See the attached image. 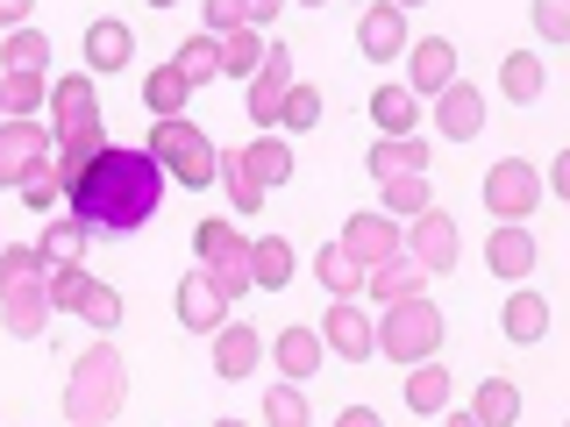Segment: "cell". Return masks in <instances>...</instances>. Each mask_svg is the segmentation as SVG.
I'll use <instances>...</instances> for the list:
<instances>
[{"label":"cell","instance_id":"cell-1","mask_svg":"<svg viewBox=\"0 0 570 427\" xmlns=\"http://www.w3.org/2000/svg\"><path fill=\"white\" fill-rule=\"evenodd\" d=\"M65 200H71V221H79L86 236H136V228L165 207V171L142 150L107 142L94 165L65 186Z\"/></svg>","mask_w":570,"mask_h":427},{"label":"cell","instance_id":"cell-2","mask_svg":"<svg viewBox=\"0 0 570 427\" xmlns=\"http://www.w3.org/2000/svg\"><path fill=\"white\" fill-rule=\"evenodd\" d=\"M121 399H129V364L115 356V342H86L65 378V427H107Z\"/></svg>","mask_w":570,"mask_h":427},{"label":"cell","instance_id":"cell-3","mask_svg":"<svg viewBox=\"0 0 570 427\" xmlns=\"http://www.w3.org/2000/svg\"><path fill=\"white\" fill-rule=\"evenodd\" d=\"M142 157L165 171V186H186V192H207L214 165H222V150H214L207 129H193V121H157L150 142H142Z\"/></svg>","mask_w":570,"mask_h":427},{"label":"cell","instance_id":"cell-4","mask_svg":"<svg viewBox=\"0 0 570 427\" xmlns=\"http://www.w3.org/2000/svg\"><path fill=\"white\" fill-rule=\"evenodd\" d=\"M371 342H379V356H392V364H435L442 307L435 299H400V307H385V320H371Z\"/></svg>","mask_w":570,"mask_h":427},{"label":"cell","instance_id":"cell-5","mask_svg":"<svg viewBox=\"0 0 570 427\" xmlns=\"http://www.w3.org/2000/svg\"><path fill=\"white\" fill-rule=\"evenodd\" d=\"M43 107H50V150L107 136V121H100V79H86V71H65V79L50 86Z\"/></svg>","mask_w":570,"mask_h":427},{"label":"cell","instance_id":"cell-6","mask_svg":"<svg viewBox=\"0 0 570 427\" xmlns=\"http://www.w3.org/2000/svg\"><path fill=\"white\" fill-rule=\"evenodd\" d=\"M485 207H492V221L528 228V214L542 207V171H534L528 157H499L485 171Z\"/></svg>","mask_w":570,"mask_h":427},{"label":"cell","instance_id":"cell-7","mask_svg":"<svg viewBox=\"0 0 570 427\" xmlns=\"http://www.w3.org/2000/svg\"><path fill=\"white\" fill-rule=\"evenodd\" d=\"M456 242H463V236H456V221H450V214H442V207H428L421 221H406V228H400V249H406V257L421 264L428 278L456 271Z\"/></svg>","mask_w":570,"mask_h":427},{"label":"cell","instance_id":"cell-8","mask_svg":"<svg viewBox=\"0 0 570 427\" xmlns=\"http://www.w3.org/2000/svg\"><path fill=\"white\" fill-rule=\"evenodd\" d=\"M321 349H335L343 364H371L379 342H371V314L356 307V299H328V314H321Z\"/></svg>","mask_w":570,"mask_h":427},{"label":"cell","instance_id":"cell-9","mask_svg":"<svg viewBox=\"0 0 570 427\" xmlns=\"http://www.w3.org/2000/svg\"><path fill=\"white\" fill-rule=\"evenodd\" d=\"M450 86H456V43L450 36H414V43H406V93L435 100V93H450Z\"/></svg>","mask_w":570,"mask_h":427},{"label":"cell","instance_id":"cell-10","mask_svg":"<svg viewBox=\"0 0 570 427\" xmlns=\"http://www.w3.org/2000/svg\"><path fill=\"white\" fill-rule=\"evenodd\" d=\"M406 43H414V22H406V8H400V0H379V8H364V14H356V50H364L371 64H392Z\"/></svg>","mask_w":570,"mask_h":427},{"label":"cell","instance_id":"cell-11","mask_svg":"<svg viewBox=\"0 0 570 427\" xmlns=\"http://www.w3.org/2000/svg\"><path fill=\"white\" fill-rule=\"evenodd\" d=\"M293 50L285 43H264V64H257V79H249V121L257 129H278V107H285V93H293Z\"/></svg>","mask_w":570,"mask_h":427},{"label":"cell","instance_id":"cell-12","mask_svg":"<svg viewBox=\"0 0 570 427\" xmlns=\"http://www.w3.org/2000/svg\"><path fill=\"white\" fill-rule=\"evenodd\" d=\"M36 165H50V129L43 121H0V186H22Z\"/></svg>","mask_w":570,"mask_h":427},{"label":"cell","instance_id":"cell-13","mask_svg":"<svg viewBox=\"0 0 570 427\" xmlns=\"http://www.w3.org/2000/svg\"><path fill=\"white\" fill-rule=\"evenodd\" d=\"M86 79H100V71H121L136 58V29L121 22V14H100V22H86Z\"/></svg>","mask_w":570,"mask_h":427},{"label":"cell","instance_id":"cell-14","mask_svg":"<svg viewBox=\"0 0 570 427\" xmlns=\"http://www.w3.org/2000/svg\"><path fill=\"white\" fill-rule=\"evenodd\" d=\"M264 364V335L249 328V320H222V328H214V378H249V370Z\"/></svg>","mask_w":570,"mask_h":427},{"label":"cell","instance_id":"cell-15","mask_svg":"<svg viewBox=\"0 0 570 427\" xmlns=\"http://www.w3.org/2000/svg\"><path fill=\"white\" fill-rule=\"evenodd\" d=\"M343 257L350 264H385V257H400V228L385 221V214H350L343 221Z\"/></svg>","mask_w":570,"mask_h":427},{"label":"cell","instance_id":"cell-16","mask_svg":"<svg viewBox=\"0 0 570 427\" xmlns=\"http://www.w3.org/2000/svg\"><path fill=\"white\" fill-rule=\"evenodd\" d=\"M435 129L450 136V142H471V136H485V93H478L471 79H456L450 93H435Z\"/></svg>","mask_w":570,"mask_h":427},{"label":"cell","instance_id":"cell-17","mask_svg":"<svg viewBox=\"0 0 570 427\" xmlns=\"http://www.w3.org/2000/svg\"><path fill=\"white\" fill-rule=\"evenodd\" d=\"M236 165H243V178L272 200V186H293V142L285 136H257L249 150H236Z\"/></svg>","mask_w":570,"mask_h":427},{"label":"cell","instance_id":"cell-18","mask_svg":"<svg viewBox=\"0 0 570 427\" xmlns=\"http://www.w3.org/2000/svg\"><path fill=\"white\" fill-rule=\"evenodd\" d=\"M534 257H542V249H534L528 228H507V221H499L492 236H485V264H492V278H507V285H528Z\"/></svg>","mask_w":570,"mask_h":427},{"label":"cell","instance_id":"cell-19","mask_svg":"<svg viewBox=\"0 0 570 427\" xmlns=\"http://www.w3.org/2000/svg\"><path fill=\"white\" fill-rule=\"evenodd\" d=\"M228 320V299L207 285V271H186L178 278V328H193V335H214Z\"/></svg>","mask_w":570,"mask_h":427},{"label":"cell","instance_id":"cell-20","mask_svg":"<svg viewBox=\"0 0 570 427\" xmlns=\"http://www.w3.org/2000/svg\"><path fill=\"white\" fill-rule=\"evenodd\" d=\"M272 364H278V385H307L321 364H328V349H321L314 328H285L272 342Z\"/></svg>","mask_w":570,"mask_h":427},{"label":"cell","instance_id":"cell-21","mask_svg":"<svg viewBox=\"0 0 570 427\" xmlns=\"http://www.w3.org/2000/svg\"><path fill=\"white\" fill-rule=\"evenodd\" d=\"M364 165H371V178H379V186H392V178H428V142H421V136H400V142L379 136Z\"/></svg>","mask_w":570,"mask_h":427},{"label":"cell","instance_id":"cell-22","mask_svg":"<svg viewBox=\"0 0 570 427\" xmlns=\"http://www.w3.org/2000/svg\"><path fill=\"white\" fill-rule=\"evenodd\" d=\"M293 271H299V257H293L285 236H249V285H257V292H285Z\"/></svg>","mask_w":570,"mask_h":427},{"label":"cell","instance_id":"cell-23","mask_svg":"<svg viewBox=\"0 0 570 427\" xmlns=\"http://www.w3.org/2000/svg\"><path fill=\"white\" fill-rule=\"evenodd\" d=\"M421 285H428V271H421L414 257H406V249L364 271V292H371V299H385V307H400V299H421Z\"/></svg>","mask_w":570,"mask_h":427},{"label":"cell","instance_id":"cell-24","mask_svg":"<svg viewBox=\"0 0 570 427\" xmlns=\"http://www.w3.org/2000/svg\"><path fill=\"white\" fill-rule=\"evenodd\" d=\"M0 328H8L14 342H36V335L50 328V307H43V285H8V292H0Z\"/></svg>","mask_w":570,"mask_h":427},{"label":"cell","instance_id":"cell-25","mask_svg":"<svg viewBox=\"0 0 570 427\" xmlns=\"http://www.w3.org/2000/svg\"><path fill=\"white\" fill-rule=\"evenodd\" d=\"M499 328H507V342H542L549 335V299L528 292V285H513V299L499 307Z\"/></svg>","mask_w":570,"mask_h":427},{"label":"cell","instance_id":"cell-26","mask_svg":"<svg viewBox=\"0 0 570 427\" xmlns=\"http://www.w3.org/2000/svg\"><path fill=\"white\" fill-rule=\"evenodd\" d=\"M471 420L478 427H513V420H521V385H513V378H485L471 391Z\"/></svg>","mask_w":570,"mask_h":427},{"label":"cell","instance_id":"cell-27","mask_svg":"<svg viewBox=\"0 0 570 427\" xmlns=\"http://www.w3.org/2000/svg\"><path fill=\"white\" fill-rule=\"evenodd\" d=\"M371 121H379V129L400 142V136L421 129V100L406 93V86H379V93H371Z\"/></svg>","mask_w":570,"mask_h":427},{"label":"cell","instance_id":"cell-28","mask_svg":"<svg viewBox=\"0 0 570 427\" xmlns=\"http://www.w3.org/2000/svg\"><path fill=\"white\" fill-rule=\"evenodd\" d=\"M542 86H549V71H542L534 50H513V58L499 64V93H507L513 107H534V100H542Z\"/></svg>","mask_w":570,"mask_h":427},{"label":"cell","instance_id":"cell-29","mask_svg":"<svg viewBox=\"0 0 570 427\" xmlns=\"http://www.w3.org/2000/svg\"><path fill=\"white\" fill-rule=\"evenodd\" d=\"M94 285H100V278L86 271V264H58V271H43V307H50V314H79Z\"/></svg>","mask_w":570,"mask_h":427},{"label":"cell","instance_id":"cell-30","mask_svg":"<svg viewBox=\"0 0 570 427\" xmlns=\"http://www.w3.org/2000/svg\"><path fill=\"white\" fill-rule=\"evenodd\" d=\"M314 278H321V292H328V299H356V292H364V264H350L343 242H321Z\"/></svg>","mask_w":570,"mask_h":427},{"label":"cell","instance_id":"cell-31","mask_svg":"<svg viewBox=\"0 0 570 427\" xmlns=\"http://www.w3.org/2000/svg\"><path fill=\"white\" fill-rule=\"evenodd\" d=\"M379 200H385L379 214L400 228V221H421V214L435 207V186H428V178H392V186H379Z\"/></svg>","mask_w":570,"mask_h":427},{"label":"cell","instance_id":"cell-32","mask_svg":"<svg viewBox=\"0 0 570 427\" xmlns=\"http://www.w3.org/2000/svg\"><path fill=\"white\" fill-rule=\"evenodd\" d=\"M186 100H193V86L178 79L171 64H165V71H150V79H142V107H150L157 121H186Z\"/></svg>","mask_w":570,"mask_h":427},{"label":"cell","instance_id":"cell-33","mask_svg":"<svg viewBox=\"0 0 570 427\" xmlns=\"http://www.w3.org/2000/svg\"><path fill=\"white\" fill-rule=\"evenodd\" d=\"M171 71H178L186 86L222 79V43H214V36H186V43H178V58H171Z\"/></svg>","mask_w":570,"mask_h":427},{"label":"cell","instance_id":"cell-34","mask_svg":"<svg viewBox=\"0 0 570 427\" xmlns=\"http://www.w3.org/2000/svg\"><path fill=\"white\" fill-rule=\"evenodd\" d=\"M0 100H8V121H36V107L50 100V79H36V71H0Z\"/></svg>","mask_w":570,"mask_h":427},{"label":"cell","instance_id":"cell-35","mask_svg":"<svg viewBox=\"0 0 570 427\" xmlns=\"http://www.w3.org/2000/svg\"><path fill=\"white\" fill-rule=\"evenodd\" d=\"M406 406H414V414H442V406H450V370H442V364H414V370H406Z\"/></svg>","mask_w":570,"mask_h":427},{"label":"cell","instance_id":"cell-36","mask_svg":"<svg viewBox=\"0 0 570 427\" xmlns=\"http://www.w3.org/2000/svg\"><path fill=\"white\" fill-rule=\"evenodd\" d=\"M43 64H50V36L43 29H14L8 43H0V71H36V79H43Z\"/></svg>","mask_w":570,"mask_h":427},{"label":"cell","instance_id":"cell-37","mask_svg":"<svg viewBox=\"0 0 570 427\" xmlns=\"http://www.w3.org/2000/svg\"><path fill=\"white\" fill-rule=\"evenodd\" d=\"M36 257H43V271H58V264H86V228L79 221H50L43 242H36Z\"/></svg>","mask_w":570,"mask_h":427},{"label":"cell","instance_id":"cell-38","mask_svg":"<svg viewBox=\"0 0 570 427\" xmlns=\"http://www.w3.org/2000/svg\"><path fill=\"white\" fill-rule=\"evenodd\" d=\"M257 64H264V36L257 29L222 36V79H257Z\"/></svg>","mask_w":570,"mask_h":427},{"label":"cell","instance_id":"cell-39","mask_svg":"<svg viewBox=\"0 0 570 427\" xmlns=\"http://www.w3.org/2000/svg\"><path fill=\"white\" fill-rule=\"evenodd\" d=\"M236 242H243V228H236V221H222V214H207V221L193 228V249H200V271H207V264H222Z\"/></svg>","mask_w":570,"mask_h":427},{"label":"cell","instance_id":"cell-40","mask_svg":"<svg viewBox=\"0 0 570 427\" xmlns=\"http://www.w3.org/2000/svg\"><path fill=\"white\" fill-rule=\"evenodd\" d=\"M264 427H314L299 385H272V391H264Z\"/></svg>","mask_w":570,"mask_h":427},{"label":"cell","instance_id":"cell-41","mask_svg":"<svg viewBox=\"0 0 570 427\" xmlns=\"http://www.w3.org/2000/svg\"><path fill=\"white\" fill-rule=\"evenodd\" d=\"M8 285H43V257L29 242H0V292Z\"/></svg>","mask_w":570,"mask_h":427},{"label":"cell","instance_id":"cell-42","mask_svg":"<svg viewBox=\"0 0 570 427\" xmlns=\"http://www.w3.org/2000/svg\"><path fill=\"white\" fill-rule=\"evenodd\" d=\"M214 186H228V207L236 214H257L264 207V192L243 178V165H236V150H222V165H214Z\"/></svg>","mask_w":570,"mask_h":427},{"label":"cell","instance_id":"cell-43","mask_svg":"<svg viewBox=\"0 0 570 427\" xmlns=\"http://www.w3.org/2000/svg\"><path fill=\"white\" fill-rule=\"evenodd\" d=\"M278 129H285V136L321 129V93H314V86H293V93H285V107H278Z\"/></svg>","mask_w":570,"mask_h":427},{"label":"cell","instance_id":"cell-44","mask_svg":"<svg viewBox=\"0 0 570 427\" xmlns=\"http://www.w3.org/2000/svg\"><path fill=\"white\" fill-rule=\"evenodd\" d=\"M200 36H214V43H222V36H236V29H249V0H207L200 8Z\"/></svg>","mask_w":570,"mask_h":427},{"label":"cell","instance_id":"cell-45","mask_svg":"<svg viewBox=\"0 0 570 427\" xmlns=\"http://www.w3.org/2000/svg\"><path fill=\"white\" fill-rule=\"evenodd\" d=\"M79 314L94 320V335L107 342V335L121 328V292H115V285H94V292H86V307H79Z\"/></svg>","mask_w":570,"mask_h":427},{"label":"cell","instance_id":"cell-46","mask_svg":"<svg viewBox=\"0 0 570 427\" xmlns=\"http://www.w3.org/2000/svg\"><path fill=\"white\" fill-rule=\"evenodd\" d=\"M14 192H22V200H29L36 214H50V207H58V178H50V165H36V171H29Z\"/></svg>","mask_w":570,"mask_h":427},{"label":"cell","instance_id":"cell-47","mask_svg":"<svg viewBox=\"0 0 570 427\" xmlns=\"http://www.w3.org/2000/svg\"><path fill=\"white\" fill-rule=\"evenodd\" d=\"M534 29H542L549 43H570V8L563 0H542V8H534Z\"/></svg>","mask_w":570,"mask_h":427},{"label":"cell","instance_id":"cell-48","mask_svg":"<svg viewBox=\"0 0 570 427\" xmlns=\"http://www.w3.org/2000/svg\"><path fill=\"white\" fill-rule=\"evenodd\" d=\"M335 427H385V414H379V406H343Z\"/></svg>","mask_w":570,"mask_h":427},{"label":"cell","instance_id":"cell-49","mask_svg":"<svg viewBox=\"0 0 570 427\" xmlns=\"http://www.w3.org/2000/svg\"><path fill=\"white\" fill-rule=\"evenodd\" d=\"M29 14H36L29 0H0V29H8V36H14V29H29Z\"/></svg>","mask_w":570,"mask_h":427},{"label":"cell","instance_id":"cell-50","mask_svg":"<svg viewBox=\"0 0 570 427\" xmlns=\"http://www.w3.org/2000/svg\"><path fill=\"white\" fill-rule=\"evenodd\" d=\"M542 192H557V200H570V150L557 157V165H549V186Z\"/></svg>","mask_w":570,"mask_h":427},{"label":"cell","instance_id":"cell-51","mask_svg":"<svg viewBox=\"0 0 570 427\" xmlns=\"http://www.w3.org/2000/svg\"><path fill=\"white\" fill-rule=\"evenodd\" d=\"M442 427H478V420H471V414H450V420H442Z\"/></svg>","mask_w":570,"mask_h":427},{"label":"cell","instance_id":"cell-52","mask_svg":"<svg viewBox=\"0 0 570 427\" xmlns=\"http://www.w3.org/2000/svg\"><path fill=\"white\" fill-rule=\"evenodd\" d=\"M214 427H249V420H214Z\"/></svg>","mask_w":570,"mask_h":427},{"label":"cell","instance_id":"cell-53","mask_svg":"<svg viewBox=\"0 0 570 427\" xmlns=\"http://www.w3.org/2000/svg\"><path fill=\"white\" fill-rule=\"evenodd\" d=\"M0 121H8V100H0Z\"/></svg>","mask_w":570,"mask_h":427}]
</instances>
